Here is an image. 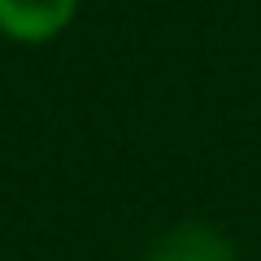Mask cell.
I'll use <instances>...</instances> for the list:
<instances>
[{"instance_id":"obj_2","label":"cell","mask_w":261,"mask_h":261,"mask_svg":"<svg viewBox=\"0 0 261 261\" xmlns=\"http://www.w3.org/2000/svg\"><path fill=\"white\" fill-rule=\"evenodd\" d=\"M144 261H240L226 231L209 222H174L148 244Z\"/></svg>"},{"instance_id":"obj_1","label":"cell","mask_w":261,"mask_h":261,"mask_svg":"<svg viewBox=\"0 0 261 261\" xmlns=\"http://www.w3.org/2000/svg\"><path fill=\"white\" fill-rule=\"evenodd\" d=\"M79 13V0H0V35L13 44H48Z\"/></svg>"}]
</instances>
